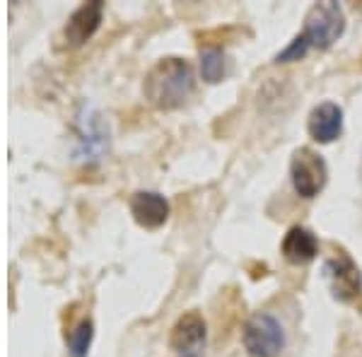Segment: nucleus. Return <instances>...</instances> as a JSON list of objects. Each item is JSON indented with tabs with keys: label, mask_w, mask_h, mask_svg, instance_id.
Listing matches in <instances>:
<instances>
[{
	"label": "nucleus",
	"mask_w": 362,
	"mask_h": 357,
	"mask_svg": "<svg viewBox=\"0 0 362 357\" xmlns=\"http://www.w3.org/2000/svg\"><path fill=\"white\" fill-rule=\"evenodd\" d=\"M309 51H312V46H309V42L302 34H297V37L290 42L288 46H285L283 51H278L276 54V63H295V61H302Z\"/></svg>",
	"instance_id": "nucleus-14"
},
{
	"label": "nucleus",
	"mask_w": 362,
	"mask_h": 357,
	"mask_svg": "<svg viewBox=\"0 0 362 357\" xmlns=\"http://www.w3.org/2000/svg\"><path fill=\"white\" fill-rule=\"evenodd\" d=\"M131 213L140 227H162L169 218V203L162 193L155 191H140L131 198Z\"/></svg>",
	"instance_id": "nucleus-9"
},
{
	"label": "nucleus",
	"mask_w": 362,
	"mask_h": 357,
	"mask_svg": "<svg viewBox=\"0 0 362 357\" xmlns=\"http://www.w3.org/2000/svg\"><path fill=\"white\" fill-rule=\"evenodd\" d=\"M80 143H83V148H80L83 160H97L99 152L107 148L109 133L99 124V116H83V138H80Z\"/></svg>",
	"instance_id": "nucleus-11"
},
{
	"label": "nucleus",
	"mask_w": 362,
	"mask_h": 357,
	"mask_svg": "<svg viewBox=\"0 0 362 357\" xmlns=\"http://www.w3.org/2000/svg\"><path fill=\"white\" fill-rule=\"evenodd\" d=\"M194 68L184 58H165L145 75V97L157 109H179L194 95Z\"/></svg>",
	"instance_id": "nucleus-1"
},
{
	"label": "nucleus",
	"mask_w": 362,
	"mask_h": 357,
	"mask_svg": "<svg viewBox=\"0 0 362 357\" xmlns=\"http://www.w3.org/2000/svg\"><path fill=\"white\" fill-rule=\"evenodd\" d=\"M290 179L302 198H317L329 181V167L319 152L312 148H300L290 162Z\"/></svg>",
	"instance_id": "nucleus-4"
},
{
	"label": "nucleus",
	"mask_w": 362,
	"mask_h": 357,
	"mask_svg": "<svg viewBox=\"0 0 362 357\" xmlns=\"http://www.w3.org/2000/svg\"><path fill=\"white\" fill-rule=\"evenodd\" d=\"M208 329L201 314H184L172 329V350L179 357H201L206 350Z\"/></svg>",
	"instance_id": "nucleus-6"
},
{
	"label": "nucleus",
	"mask_w": 362,
	"mask_h": 357,
	"mask_svg": "<svg viewBox=\"0 0 362 357\" xmlns=\"http://www.w3.org/2000/svg\"><path fill=\"white\" fill-rule=\"evenodd\" d=\"M92 336H95L92 321H80V324L70 331L68 355L70 357H87V350H90V345H92Z\"/></svg>",
	"instance_id": "nucleus-13"
},
{
	"label": "nucleus",
	"mask_w": 362,
	"mask_h": 357,
	"mask_svg": "<svg viewBox=\"0 0 362 357\" xmlns=\"http://www.w3.org/2000/svg\"><path fill=\"white\" fill-rule=\"evenodd\" d=\"M242 343L251 357H278L285 350L283 324L273 314H254L244 324Z\"/></svg>",
	"instance_id": "nucleus-3"
},
{
	"label": "nucleus",
	"mask_w": 362,
	"mask_h": 357,
	"mask_svg": "<svg viewBox=\"0 0 362 357\" xmlns=\"http://www.w3.org/2000/svg\"><path fill=\"white\" fill-rule=\"evenodd\" d=\"M201 75L210 85L220 83L227 75V56L220 46H206V49H201Z\"/></svg>",
	"instance_id": "nucleus-12"
},
{
	"label": "nucleus",
	"mask_w": 362,
	"mask_h": 357,
	"mask_svg": "<svg viewBox=\"0 0 362 357\" xmlns=\"http://www.w3.org/2000/svg\"><path fill=\"white\" fill-rule=\"evenodd\" d=\"M324 278L331 295L343 304H353L362 292V273L350 256L338 254L324 263Z\"/></svg>",
	"instance_id": "nucleus-5"
},
{
	"label": "nucleus",
	"mask_w": 362,
	"mask_h": 357,
	"mask_svg": "<svg viewBox=\"0 0 362 357\" xmlns=\"http://www.w3.org/2000/svg\"><path fill=\"white\" fill-rule=\"evenodd\" d=\"M280 249H283L285 261L295 263V266H305V263L317 259L319 242L314 237V232H309L307 227H293L285 234Z\"/></svg>",
	"instance_id": "nucleus-10"
},
{
	"label": "nucleus",
	"mask_w": 362,
	"mask_h": 357,
	"mask_svg": "<svg viewBox=\"0 0 362 357\" xmlns=\"http://www.w3.org/2000/svg\"><path fill=\"white\" fill-rule=\"evenodd\" d=\"M307 131L312 140H317L321 145L334 143L343 133V109L334 102H324L314 107L307 121Z\"/></svg>",
	"instance_id": "nucleus-8"
},
{
	"label": "nucleus",
	"mask_w": 362,
	"mask_h": 357,
	"mask_svg": "<svg viewBox=\"0 0 362 357\" xmlns=\"http://www.w3.org/2000/svg\"><path fill=\"white\" fill-rule=\"evenodd\" d=\"M104 15V5L95 0V3H85L70 15L66 29H63V44L66 46H83L87 39L99 29Z\"/></svg>",
	"instance_id": "nucleus-7"
},
{
	"label": "nucleus",
	"mask_w": 362,
	"mask_h": 357,
	"mask_svg": "<svg viewBox=\"0 0 362 357\" xmlns=\"http://www.w3.org/2000/svg\"><path fill=\"white\" fill-rule=\"evenodd\" d=\"M343 32H346V13L334 0H326V3H317L309 10L300 34L312 49L326 51L343 37Z\"/></svg>",
	"instance_id": "nucleus-2"
}]
</instances>
